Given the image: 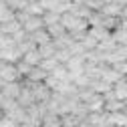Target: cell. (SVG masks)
Returning <instances> with one entry per match:
<instances>
[{
    "label": "cell",
    "instance_id": "1",
    "mask_svg": "<svg viewBox=\"0 0 127 127\" xmlns=\"http://www.w3.org/2000/svg\"><path fill=\"white\" fill-rule=\"evenodd\" d=\"M61 24L65 26L67 32H87L89 30V22L85 18L75 16L73 12H63L61 14Z\"/></svg>",
    "mask_w": 127,
    "mask_h": 127
},
{
    "label": "cell",
    "instance_id": "2",
    "mask_svg": "<svg viewBox=\"0 0 127 127\" xmlns=\"http://www.w3.org/2000/svg\"><path fill=\"white\" fill-rule=\"evenodd\" d=\"M26 83H28L30 91H32L34 103H49V101H51L53 91L46 87V83H44V81H42V83H30V81H26Z\"/></svg>",
    "mask_w": 127,
    "mask_h": 127
},
{
    "label": "cell",
    "instance_id": "3",
    "mask_svg": "<svg viewBox=\"0 0 127 127\" xmlns=\"http://www.w3.org/2000/svg\"><path fill=\"white\" fill-rule=\"evenodd\" d=\"M20 89H22V83H20V81L4 83V85H2V89H0V93H2V99H18Z\"/></svg>",
    "mask_w": 127,
    "mask_h": 127
},
{
    "label": "cell",
    "instance_id": "4",
    "mask_svg": "<svg viewBox=\"0 0 127 127\" xmlns=\"http://www.w3.org/2000/svg\"><path fill=\"white\" fill-rule=\"evenodd\" d=\"M20 59H22V55L16 51V44L6 46V49H0V61H2V63H10V65H14V63H18Z\"/></svg>",
    "mask_w": 127,
    "mask_h": 127
},
{
    "label": "cell",
    "instance_id": "5",
    "mask_svg": "<svg viewBox=\"0 0 127 127\" xmlns=\"http://www.w3.org/2000/svg\"><path fill=\"white\" fill-rule=\"evenodd\" d=\"M0 79L4 83H12V81H20V75L16 71V65H10V63H4L2 71H0Z\"/></svg>",
    "mask_w": 127,
    "mask_h": 127
},
{
    "label": "cell",
    "instance_id": "6",
    "mask_svg": "<svg viewBox=\"0 0 127 127\" xmlns=\"http://www.w3.org/2000/svg\"><path fill=\"white\" fill-rule=\"evenodd\" d=\"M107 123L111 127H125L127 123V111H115V113H107Z\"/></svg>",
    "mask_w": 127,
    "mask_h": 127
},
{
    "label": "cell",
    "instance_id": "7",
    "mask_svg": "<svg viewBox=\"0 0 127 127\" xmlns=\"http://www.w3.org/2000/svg\"><path fill=\"white\" fill-rule=\"evenodd\" d=\"M44 26V22H42V16H32V14H30V16L22 22V28H24V32H34V30H38V28H42Z\"/></svg>",
    "mask_w": 127,
    "mask_h": 127
},
{
    "label": "cell",
    "instance_id": "8",
    "mask_svg": "<svg viewBox=\"0 0 127 127\" xmlns=\"http://www.w3.org/2000/svg\"><path fill=\"white\" fill-rule=\"evenodd\" d=\"M28 36H30V40H32L36 46L46 44V42H51V40H53V38H51V34L46 32V28H44V26H42V28H38V30H34V32H30Z\"/></svg>",
    "mask_w": 127,
    "mask_h": 127
},
{
    "label": "cell",
    "instance_id": "9",
    "mask_svg": "<svg viewBox=\"0 0 127 127\" xmlns=\"http://www.w3.org/2000/svg\"><path fill=\"white\" fill-rule=\"evenodd\" d=\"M113 95H115V99H119V101H127V79L123 77V79H119L117 83H113Z\"/></svg>",
    "mask_w": 127,
    "mask_h": 127
},
{
    "label": "cell",
    "instance_id": "10",
    "mask_svg": "<svg viewBox=\"0 0 127 127\" xmlns=\"http://www.w3.org/2000/svg\"><path fill=\"white\" fill-rule=\"evenodd\" d=\"M22 61L28 63L30 67H38L40 61H42V57H40V53H38V46H34V49H28V51L22 55Z\"/></svg>",
    "mask_w": 127,
    "mask_h": 127
},
{
    "label": "cell",
    "instance_id": "11",
    "mask_svg": "<svg viewBox=\"0 0 127 127\" xmlns=\"http://www.w3.org/2000/svg\"><path fill=\"white\" fill-rule=\"evenodd\" d=\"M40 127H63V123H61V115L46 111V113L42 115V119H40Z\"/></svg>",
    "mask_w": 127,
    "mask_h": 127
},
{
    "label": "cell",
    "instance_id": "12",
    "mask_svg": "<svg viewBox=\"0 0 127 127\" xmlns=\"http://www.w3.org/2000/svg\"><path fill=\"white\" fill-rule=\"evenodd\" d=\"M121 10H123L121 4H117V2H107V4L101 6L99 12L105 14V16H117V18H121Z\"/></svg>",
    "mask_w": 127,
    "mask_h": 127
},
{
    "label": "cell",
    "instance_id": "13",
    "mask_svg": "<svg viewBox=\"0 0 127 127\" xmlns=\"http://www.w3.org/2000/svg\"><path fill=\"white\" fill-rule=\"evenodd\" d=\"M87 32H89L95 40H97V42H101V40H105V38H109V36H111V32H109L105 26H101V24H97V26H89Z\"/></svg>",
    "mask_w": 127,
    "mask_h": 127
},
{
    "label": "cell",
    "instance_id": "14",
    "mask_svg": "<svg viewBox=\"0 0 127 127\" xmlns=\"http://www.w3.org/2000/svg\"><path fill=\"white\" fill-rule=\"evenodd\" d=\"M46 75H49V73L42 71L40 67H32V69H30V73H28L24 79H26V81H30V83H42L44 79H46Z\"/></svg>",
    "mask_w": 127,
    "mask_h": 127
},
{
    "label": "cell",
    "instance_id": "15",
    "mask_svg": "<svg viewBox=\"0 0 127 127\" xmlns=\"http://www.w3.org/2000/svg\"><path fill=\"white\" fill-rule=\"evenodd\" d=\"M49 75L55 77V79H59V81H71V73H69V69L63 65V63H61V65H57Z\"/></svg>",
    "mask_w": 127,
    "mask_h": 127
},
{
    "label": "cell",
    "instance_id": "16",
    "mask_svg": "<svg viewBox=\"0 0 127 127\" xmlns=\"http://www.w3.org/2000/svg\"><path fill=\"white\" fill-rule=\"evenodd\" d=\"M123 109H125V101H119V99H109L103 105L105 113H115V111H123Z\"/></svg>",
    "mask_w": 127,
    "mask_h": 127
},
{
    "label": "cell",
    "instance_id": "17",
    "mask_svg": "<svg viewBox=\"0 0 127 127\" xmlns=\"http://www.w3.org/2000/svg\"><path fill=\"white\" fill-rule=\"evenodd\" d=\"M46 28V32L51 34V38L55 40V38H61L63 34H67V30H65V26H63L61 22H55V24H49V26H44Z\"/></svg>",
    "mask_w": 127,
    "mask_h": 127
},
{
    "label": "cell",
    "instance_id": "18",
    "mask_svg": "<svg viewBox=\"0 0 127 127\" xmlns=\"http://www.w3.org/2000/svg\"><path fill=\"white\" fill-rule=\"evenodd\" d=\"M22 28V24L14 18V20H8V22H2V34H14V32H18V30Z\"/></svg>",
    "mask_w": 127,
    "mask_h": 127
},
{
    "label": "cell",
    "instance_id": "19",
    "mask_svg": "<svg viewBox=\"0 0 127 127\" xmlns=\"http://www.w3.org/2000/svg\"><path fill=\"white\" fill-rule=\"evenodd\" d=\"M38 53H40L42 59H46V57H55V53H57V44H55V40L46 42V44H40V46H38Z\"/></svg>",
    "mask_w": 127,
    "mask_h": 127
},
{
    "label": "cell",
    "instance_id": "20",
    "mask_svg": "<svg viewBox=\"0 0 127 127\" xmlns=\"http://www.w3.org/2000/svg\"><path fill=\"white\" fill-rule=\"evenodd\" d=\"M57 65H61V63L57 61V57H46V59H42V61H40V65H38V67H40L42 71H46V73H51Z\"/></svg>",
    "mask_w": 127,
    "mask_h": 127
},
{
    "label": "cell",
    "instance_id": "21",
    "mask_svg": "<svg viewBox=\"0 0 127 127\" xmlns=\"http://www.w3.org/2000/svg\"><path fill=\"white\" fill-rule=\"evenodd\" d=\"M79 42L83 44V49H85V51H95V49H97V44H99V42L95 40V38H93L89 32H85V36H83L81 40H79Z\"/></svg>",
    "mask_w": 127,
    "mask_h": 127
},
{
    "label": "cell",
    "instance_id": "22",
    "mask_svg": "<svg viewBox=\"0 0 127 127\" xmlns=\"http://www.w3.org/2000/svg\"><path fill=\"white\" fill-rule=\"evenodd\" d=\"M26 12H28V14H32V16H42V14H44L46 10L42 8V4L36 0V2H28V6H26Z\"/></svg>",
    "mask_w": 127,
    "mask_h": 127
},
{
    "label": "cell",
    "instance_id": "23",
    "mask_svg": "<svg viewBox=\"0 0 127 127\" xmlns=\"http://www.w3.org/2000/svg\"><path fill=\"white\" fill-rule=\"evenodd\" d=\"M14 18H16V12H14L10 6H6V8L0 10V24H2V22H8V20H14Z\"/></svg>",
    "mask_w": 127,
    "mask_h": 127
},
{
    "label": "cell",
    "instance_id": "24",
    "mask_svg": "<svg viewBox=\"0 0 127 127\" xmlns=\"http://www.w3.org/2000/svg\"><path fill=\"white\" fill-rule=\"evenodd\" d=\"M8 6H10L14 12H20V10H26L28 0H8Z\"/></svg>",
    "mask_w": 127,
    "mask_h": 127
},
{
    "label": "cell",
    "instance_id": "25",
    "mask_svg": "<svg viewBox=\"0 0 127 127\" xmlns=\"http://www.w3.org/2000/svg\"><path fill=\"white\" fill-rule=\"evenodd\" d=\"M14 65H16V71H18V75H20V77H26V75L30 73V69H32V67H30L28 63H24L22 59H20L18 63H14Z\"/></svg>",
    "mask_w": 127,
    "mask_h": 127
},
{
    "label": "cell",
    "instance_id": "26",
    "mask_svg": "<svg viewBox=\"0 0 127 127\" xmlns=\"http://www.w3.org/2000/svg\"><path fill=\"white\" fill-rule=\"evenodd\" d=\"M0 127H20V123L10 119L8 115H2V117H0Z\"/></svg>",
    "mask_w": 127,
    "mask_h": 127
},
{
    "label": "cell",
    "instance_id": "27",
    "mask_svg": "<svg viewBox=\"0 0 127 127\" xmlns=\"http://www.w3.org/2000/svg\"><path fill=\"white\" fill-rule=\"evenodd\" d=\"M119 28H123V30H127V16H123V18L119 20Z\"/></svg>",
    "mask_w": 127,
    "mask_h": 127
},
{
    "label": "cell",
    "instance_id": "28",
    "mask_svg": "<svg viewBox=\"0 0 127 127\" xmlns=\"http://www.w3.org/2000/svg\"><path fill=\"white\" fill-rule=\"evenodd\" d=\"M20 127H40V123H20Z\"/></svg>",
    "mask_w": 127,
    "mask_h": 127
},
{
    "label": "cell",
    "instance_id": "29",
    "mask_svg": "<svg viewBox=\"0 0 127 127\" xmlns=\"http://www.w3.org/2000/svg\"><path fill=\"white\" fill-rule=\"evenodd\" d=\"M6 6H8V4L4 2V0H0V10H2V8H6Z\"/></svg>",
    "mask_w": 127,
    "mask_h": 127
},
{
    "label": "cell",
    "instance_id": "30",
    "mask_svg": "<svg viewBox=\"0 0 127 127\" xmlns=\"http://www.w3.org/2000/svg\"><path fill=\"white\" fill-rule=\"evenodd\" d=\"M55 2H69V0H55Z\"/></svg>",
    "mask_w": 127,
    "mask_h": 127
},
{
    "label": "cell",
    "instance_id": "31",
    "mask_svg": "<svg viewBox=\"0 0 127 127\" xmlns=\"http://www.w3.org/2000/svg\"><path fill=\"white\" fill-rule=\"evenodd\" d=\"M0 34H2V24H0Z\"/></svg>",
    "mask_w": 127,
    "mask_h": 127
},
{
    "label": "cell",
    "instance_id": "32",
    "mask_svg": "<svg viewBox=\"0 0 127 127\" xmlns=\"http://www.w3.org/2000/svg\"><path fill=\"white\" fill-rule=\"evenodd\" d=\"M125 79H127V75H125Z\"/></svg>",
    "mask_w": 127,
    "mask_h": 127
},
{
    "label": "cell",
    "instance_id": "33",
    "mask_svg": "<svg viewBox=\"0 0 127 127\" xmlns=\"http://www.w3.org/2000/svg\"><path fill=\"white\" fill-rule=\"evenodd\" d=\"M125 127H127V123H125Z\"/></svg>",
    "mask_w": 127,
    "mask_h": 127
}]
</instances>
